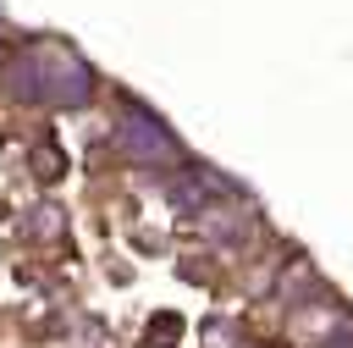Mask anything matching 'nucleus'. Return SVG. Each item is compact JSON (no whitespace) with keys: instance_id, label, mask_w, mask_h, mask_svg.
Instances as JSON below:
<instances>
[{"instance_id":"f257e3e1","label":"nucleus","mask_w":353,"mask_h":348,"mask_svg":"<svg viewBox=\"0 0 353 348\" xmlns=\"http://www.w3.org/2000/svg\"><path fill=\"white\" fill-rule=\"evenodd\" d=\"M121 144L138 155V160H165L171 155V138L160 133V122H149V116H127V127H121Z\"/></svg>"}]
</instances>
